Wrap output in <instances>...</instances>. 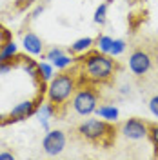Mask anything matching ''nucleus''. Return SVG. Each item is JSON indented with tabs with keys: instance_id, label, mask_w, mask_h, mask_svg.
Segmentation results:
<instances>
[{
	"instance_id": "9b49d317",
	"label": "nucleus",
	"mask_w": 158,
	"mask_h": 160,
	"mask_svg": "<svg viewBox=\"0 0 158 160\" xmlns=\"http://www.w3.org/2000/svg\"><path fill=\"white\" fill-rule=\"evenodd\" d=\"M96 117L102 120H106V122H118L120 118V109L116 108V106H113V104H102V106H98L96 108Z\"/></svg>"
},
{
	"instance_id": "423d86ee",
	"label": "nucleus",
	"mask_w": 158,
	"mask_h": 160,
	"mask_svg": "<svg viewBox=\"0 0 158 160\" xmlns=\"http://www.w3.org/2000/svg\"><path fill=\"white\" fill-rule=\"evenodd\" d=\"M120 133L126 140L140 142V140L149 138V124L142 118H127L120 126Z\"/></svg>"
},
{
	"instance_id": "ddd939ff",
	"label": "nucleus",
	"mask_w": 158,
	"mask_h": 160,
	"mask_svg": "<svg viewBox=\"0 0 158 160\" xmlns=\"http://www.w3.org/2000/svg\"><path fill=\"white\" fill-rule=\"evenodd\" d=\"M17 55H18V46H17L13 40H6V42L0 46V64L13 60Z\"/></svg>"
},
{
	"instance_id": "4468645a",
	"label": "nucleus",
	"mask_w": 158,
	"mask_h": 160,
	"mask_svg": "<svg viewBox=\"0 0 158 160\" xmlns=\"http://www.w3.org/2000/svg\"><path fill=\"white\" fill-rule=\"evenodd\" d=\"M22 68H24V71H26L35 82H38L40 86L44 88V84H42V80H40V73H38V62H35V60H31V58H24L22 60Z\"/></svg>"
},
{
	"instance_id": "dca6fc26",
	"label": "nucleus",
	"mask_w": 158,
	"mask_h": 160,
	"mask_svg": "<svg viewBox=\"0 0 158 160\" xmlns=\"http://www.w3.org/2000/svg\"><path fill=\"white\" fill-rule=\"evenodd\" d=\"M73 62H75V58H73V55H71V53H62L60 57H57L55 60H51V64H53L58 71L67 69Z\"/></svg>"
},
{
	"instance_id": "2eb2a0df",
	"label": "nucleus",
	"mask_w": 158,
	"mask_h": 160,
	"mask_svg": "<svg viewBox=\"0 0 158 160\" xmlns=\"http://www.w3.org/2000/svg\"><path fill=\"white\" fill-rule=\"evenodd\" d=\"M38 73H40L42 84L46 86V84H49L51 78L55 77V66L51 64L49 60H47V62H38Z\"/></svg>"
},
{
	"instance_id": "6e6552de",
	"label": "nucleus",
	"mask_w": 158,
	"mask_h": 160,
	"mask_svg": "<svg viewBox=\"0 0 158 160\" xmlns=\"http://www.w3.org/2000/svg\"><path fill=\"white\" fill-rule=\"evenodd\" d=\"M44 98V97H38L37 100H20L18 104H15L13 106V109L7 113L9 115V120L11 122H20V120H26L29 118L31 115H35L37 113V108H38V102Z\"/></svg>"
},
{
	"instance_id": "393cba45",
	"label": "nucleus",
	"mask_w": 158,
	"mask_h": 160,
	"mask_svg": "<svg viewBox=\"0 0 158 160\" xmlns=\"http://www.w3.org/2000/svg\"><path fill=\"white\" fill-rule=\"evenodd\" d=\"M0 158L2 160H13L15 155H13V153H0Z\"/></svg>"
},
{
	"instance_id": "5701e85b",
	"label": "nucleus",
	"mask_w": 158,
	"mask_h": 160,
	"mask_svg": "<svg viewBox=\"0 0 158 160\" xmlns=\"http://www.w3.org/2000/svg\"><path fill=\"white\" fill-rule=\"evenodd\" d=\"M44 9H46V8H44V6H38V8H37V9L33 11V15H31V18H38L40 15H42V13H44Z\"/></svg>"
},
{
	"instance_id": "f3484780",
	"label": "nucleus",
	"mask_w": 158,
	"mask_h": 160,
	"mask_svg": "<svg viewBox=\"0 0 158 160\" xmlns=\"http://www.w3.org/2000/svg\"><path fill=\"white\" fill-rule=\"evenodd\" d=\"M107 8H109L107 2H102L98 8L95 9V15H93L95 24H100V26H104V24H106V20H107Z\"/></svg>"
},
{
	"instance_id": "20e7f679",
	"label": "nucleus",
	"mask_w": 158,
	"mask_h": 160,
	"mask_svg": "<svg viewBox=\"0 0 158 160\" xmlns=\"http://www.w3.org/2000/svg\"><path fill=\"white\" fill-rule=\"evenodd\" d=\"M69 104L78 117H89L98 108V93L91 86H78Z\"/></svg>"
},
{
	"instance_id": "1a4fd4ad",
	"label": "nucleus",
	"mask_w": 158,
	"mask_h": 160,
	"mask_svg": "<svg viewBox=\"0 0 158 160\" xmlns=\"http://www.w3.org/2000/svg\"><path fill=\"white\" fill-rule=\"evenodd\" d=\"M22 48H24V51L27 55L38 57V55H42V51H44V44H42V38H40L37 33L27 31L24 35V38H22Z\"/></svg>"
},
{
	"instance_id": "b1692460",
	"label": "nucleus",
	"mask_w": 158,
	"mask_h": 160,
	"mask_svg": "<svg viewBox=\"0 0 158 160\" xmlns=\"http://www.w3.org/2000/svg\"><path fill=\"white\" fill-rule=\"evenodd\" d=\"M6 124H11L9 115H2V113H0V126H6Z\"/></svg>"
},
{
	"instance_id": "a211bd4d",
	"label": "nucleus",
	"mask_w": 158,
	"mask_h": 160,
	"mask_svg": "<svg viewBox=\"0 0 158 160\" xmlns=\"http://www.w3.org/2000/svg\"><path fill=\"white\" fill-rule=\"evenodd\" d=\"M126 49H127V42L124 38H113V44H111V51H109V55L111 57H120L122 53H126Z\"/></svg>"
},
{
	"instance_id": "a878e982",
	"label": "nucleus",
	"mask_w": 158,
	"mask_h": 160,
	"mask_svg": "<svg viewBox=\"0 0 158 160\" xmlns=\"http://www.w3.org/2000/svg\"><path fill=\"white\" fill-rule=\"evenodd\" d=\"M122 93H124V95H126V93H129V88H127V86H124V88H122Z\"/></svg>"
},
{
	"instance_id": "f8f14e48",
	"label": "nucleus",
	"mask_w": 158,
	"mask_h": 160,
	"mask_svg": "<svg viewBox=\"0 0 158 160\" xmlns=\"http://www.w3.org/2000/svg\"><path fill=\"white\" fill-rule=\"evenodd\" d=\"M93 46H95V40L91 38V37H84V38H78V40H75V42L71 44L69 53L71 55H84V53L91 51Z\"/></svg>"
},
{
	"instance_id": "39448f33",
	"label": "nucleus",
	"mask_w": 158,
	"mask_h": 160,
	"mask_svg": "<svg viewBox=\"0 0 158 160\" xmlns=\"http://www.w3.org/2000/svg\"><path fill=\"white\" fill-rule=\"evenodd\" d=\"M66 144H67V137L64 131L47 129L44 138H42V149L47 157H57L66 149Z\"/></svg>"
},
{
	"instance_id": "6ab92c4d",
	"label": "nucleus",
	"mask_w": 158,
	"mask_h": 160,
	"mask_svg": "<svg viewBox=\"0 0 158 160\" xmlns=\"http://www.w3.org/2000/svg\"><path fill=\"white\" fill-rule=\"evenodd\" d=\"M95 44H96V49H98L100 53L109 55V51H111V44H113V38H111L109 35H100L98 38L95 40Z\"/></svg>"
},
{
	"instance_id": "f257e3e1",
	"label": "nucleus",
	"mask_w": 158,
	"mask_h": 160,
	"mask_svg": "<svg viewBox=\"0 0 158 160\" xmlns=\"http://www.w3.org/2000/svg\"><path fill=\"white\" fill-rule=\"evenodd\" d=\"M115 69H116L115 57L100 53L98 49L87 51L86 58L82 60V77L95 84L109 82L115 75Z\"/></svg>"
},
{
	"instance_id": "f03ea898",
	"label": "nucleus",
	"mask_w": 158,
	"mask_h": 160,
	"mask_svg": "<svg viewBox=\"0 0 158 160\" xmlns=\"http://www.w3.org/2000/svg\"><path fill=\"white\" fill-rule=\"evenodd\" d=\"M78 88V82H77V75L73 73H60L57 77H53L51 82L46 88V100L55 104L57 108L66 106L71 100L73 93Z\"/></svg>"
},
{
	"instance_id": "7ed1b4c3",
	"label": "nucleus",
	"mask_w": 158,
	"mask_h": 160,
	"mask_svg": "<svg viewBox=\"0 0 158 160\" xmlns=\"http://www.w3.org/2000/svg\"><path fill=\"white\" fill-rule=\"evenodd\" d=\"M77 133L87 142L100 144V146H111L116 131L111 126V122H106L102 118H91V120H84L77 128Z\"/></svg>"
},
{
	"instance_id": "412c9836",
	"label": "nucleus",
	"mask_w": 158,
	"mask_h": 160,
	"mask_svg": "<svg viewBox=\"0 0 158 160\" xmlns=\"http://www.w3.org/2000/svg\"><path fill=\"white\" fill-rule=\"evenodd\" d=\"M149 140L158 149V124H149Z\"/></svg>"
},
{
	"instance_id": "4be33fe9",
	"label": "nucleus",
	"mask_w": 158,
	"mask_h": 160,
	"mask_svg": "<svg viewBox=\"0 0 158 160\" xmlns=\"http://www.w3.org/2000/svg\"><path fill=\"white\" fill-rule=\"evenodd\" d=\"M149 113L158 118V95H155L153 98L149 100Z\"/></svg>"
},
{
	"instance_id": "aec40b11",
	"label": "nucleus",
	"mask_w": 158,
	"mask_h": 160,
	"mask_svg": "<svg viewBox=\"0 0 158 160\" xmlns=\"http://www.w3.org/2000/svg\"><path fill=\"white\" fill-rule=\"evenodd\" d=\"M62 53H66V51L62 49V48H58V46H55V48H51V49H47V53L46 55H42V58H46V60H55L57 57H60Z\"/></svg>"
},
{
	"instance_id": "9d476101",
	"label": "nucleus",
	"mask_w": 158,
	"mask_h": 160,
	"mask_svg": "<svg viewBox=\"0 0 158 160\" xmlns=\"http://www.w3.org/2000/svg\"><path fill=\"white\" fill-rule=\"evenodd\" d=\"M57 113H58V108H57L55 104H51V102L38 104V108H37V115H38L40 124H42V128H44L46 131L49 129V118L51 117H55Z\"/></svg>"
},
{
	"instance_id": "0eeeda50",
	"label": "nucleus",
	"mask_w": 158,
	"mask_h": 160,
	"mask_svg": "<svg viewBox=\"0 0 158 160\" xmlns=\"http://www.w3.org/2000/svg\"><path fill=\"white\" fill-rule=\"evenodd\" d=\"M129 69L133 75H136V77H144L146 73H149L151 69V66H153V58H151V55H149L147 51L144 49H135L131 55H129Z\"/></svg>"
}]
</instances>
